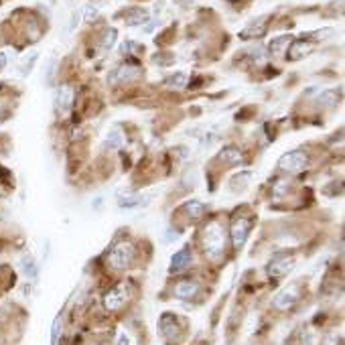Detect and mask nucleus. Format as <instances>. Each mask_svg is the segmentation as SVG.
<instances>
[{"label": "nucleus", "mask_w": 345, "mask_h": 345, "mask_svg": "<svg viewBox=\"0 0 345 345\" xmlns=\"http://www.w3.org/2000/svg\"><path fill=\"white\" fill-rule=\"evenodd\" d=\"M203 252L211 262H220L225 252V229L220 221H209L201 232Z\"/></svg>", "instance_id": "obj_1"}, {"label": "nucleus", "mask_w": 345, "mask_h": 345, "mask_svg": "<svg viewBox=\"0 0 345 345\" xmlns=\"http://www.w3.org/2000/svg\"><path fill=\"white\" fill-rule=\"evenodd\" d=\"M134 256H136V250H134V244L132 242H118L114 248L110 250V266L116 268V270H126L130 264L134 262Z\"/></svg>", "instance_id": "obj_2"}, {"label": "nucleus", "mask_w": 345, "mask_h": 345, "mask_svg": "<svg viewBox=\"0 0 345 345\" xmlns=\"http://www.w3.org/2000/svg\"><path fill=\"white\" fill-rule=\"evenodd\" d=\"M309 167V157L303 151H290L278 158V169L290 173V175H299Z\"/></svg>", "instance_id": "obj_3"}, {"label": "nucleus", "mask_w": 345, "mask_h": 345, "mask_svg": "<svg viewBox=\"0 0 345 345\" xmlns=\"http://www.w3.org/2000/svg\"><path fill=\"white\" fill-rule=\"evenodd\" d=\"M250 220L244 218V216H236L232 225H229V236H232V244H234V250L240 252L244 246H246V240H248V234H250Z\"/></svg>", "instance_id": "obj_4"}, {"label": "nucleus", "mask_w": 345, "mask_h": 345, "mask_svg": "<svg viewBox=\"0 0 345 345\" xmlns=\"http://www.w3.org/2000/svg\"><path fill=\"white\" fill-rule=\"evenodd\" d=\"M130 299V286L126 282H120L116 284L112 290L106 292V297H104V307L108 311H118L120 307H124Z\"/></svg>", "instance_id": "obj_5"}, {"label": "nucleus", "mask_w": 345, "mask_h": 345, "mask_svg": "<svg viewBox=\"0 0 345 345\" xmlns=\"http://www.w3.org/2000/svg\"><path fill=\"white\" fill-rule=\"evenodd\" d=\"M155 199V193H130V191H118V203L122 209H134V207H146Z\"/></svg>", "instance_id": "obj_6"}, {"label": "nucleus", "mask_w": 345, "mask_h": 345, "mask_svg": "<svg viewBox=\"0 0 345 345\" xmlns=\"http://www.w3.org/2000/svg\"><path fill=\"white\" fill-rule=\"evenodd\" d=\"M292 268H294V256L281 254V256H274V258L268 262L266 272H268V276H272V278H282V276H286Z\"/></svg>", "instance_id": "obj_7"}, {"label": "nucleus", "mask_w": 345, "mask_h": 345, "mask_svg": "<svg viewBox=\"0 0 345 345\" xmlns=\"http://www.w3.org/2000/svg\"><path fill=\"white\" fill-rule=\"evenodd\" d=\"M71 106H73V90L69 86H63L55 92V97H53V108H55V114L59 118H65L67 114L71 112Z\"/></svg>", "instance_id": "obj_8"}, {"label": "nucleus", "mask_w": 345, "mask_h": 345, "mask_svg": "<svg viewBox=\"0 0 345 345\" xmlns=\"http://www.w3.org/2000/svg\"><path fill=\"white\" fill-rule=\"evenodd\" d=\"M315 45H317V43L311 39L309 35H307V37H301V39H297V41H290V45H288V49H286V55H288L290 61L305 59V57L315 49Z\"/></svg>", "instance_id": "obj_9"}, {"label": "nucleus", "mask_w": 345, "mask_h": 345, "mask_svg": "<svg viewBox=\"0 0 345 345\" xmlns=\"http://www.w3.org/2000/svg\"><path fill=\"white\" fill-rule=\"evenodd\" d=\"M138 75H140L138 67H134V65H130V63H124L110 73L108 81L112 86H120V84H130V81H134Z\"/></svg>", "instance_id": "obj_10"}, {"label": "nucleus", "mask_w": 345, "mask_h": 345, "mask_svg": "<svg viewBox=\"0 0 345 345\" xmlns=\"http://www.w3.org/2000/svg\"><path fill=\"white\" fill-rule=\"evenodd\" d=\"M158 329H160L162 337L167 339V343H175V341H179L181 327H179L175 315H171V313H165V315H162V317H160V323H158Z\"/></svg>", "instance_id": "obj_11"}, {"label": "nucleus", "mask_w": 345, "mask_h": 345, "mask_svg": "<svg viewBox=\"0 0 345 345\" xmlns=\"http://www.w3.org/2000/svg\"><path fill=\"white\" fill-rule=\"evenodd\" d=\"M297 301H299V288L297 286H288V288L281 290L272 299V307L276 311H288V309L294 307V303H297Z\"/></svg>", "instance_id": "obj_12"}, {"label": "nucleus", "mask_w": 345, "mask_h": 345, "mask_svg": "<svg viewBox=\"0 0 345 345\" xmlns=\"http://www.w3.org/2000/svg\"><path fill=\"white\" fill-rule=\"evenodd\" d=\"M266 23L268 16H260V19L252 21L244 31H240V39H260L266 32Z\"/></svg>", "instance_id": "obj_13"}, {"label": "nucleus", "mask_w": 345, "mask_h": 345, "mask_svg": "<svg viewBox=\"0 0 345 345\" xmlns=\"http://www.w3.org/2000/svg\"><path fill=\"white\" fill-rule=\"evenodd\" d=\"M197 292H199V284L193 282V281H181L173 288V294L181 301H191Z\"/></svg>", "instance_id": "obj_14"}, {"label": "nucleus", "mask_w": 345, "mask_h": 345, "mask_svg": "<svg viewBox=\"0 0 345 345\" xmlns=\"http://www.w3.org/2000/svg\"><path fill=\"white\" fill-rule=\"evenodd\" d=\"M290 41H292V39H290L288 35H281V37L272 39L270 45H268V49H266V53L272 55L274 59L284 57V55H286V49H288V45H290Z\"/></svg>", "instance_id": "obj_15"}, {"label": "nucleus", "mask_w": 345, "mask_h": 345, "mask_svg": "<svg viewBox=\"0 0 345 345\" xmlns=\"http://www.w3.org/2000/svg\"><path fill=\"white\" fill-rule=\"evenodd\" d=\"M218 160L223 162V165H240L244 160V153L238 149V146H223V149L218 153Z\"/></svg>", "instance_id": "obj_16"}, {"label": "nucleus", "mask_w": 345, "mask_h": 345, "mask_svg": "<svg viewBox=\"0 0 345 345\" xmlns=\"http://www.w3.org/2000/svg\"><path fill=\"white\" fill-rule=\"evenodd\" d=\"M124 21L128 27H142L151 21V12L146 8H130L128 14L124 16Z\"/></svg>", "instance_id": "obj_17"}, {"label": "nucleus", "mask_w": 345, "mask_h": 345, "mask_svg": "<svg viewBox=\"0 0 345 345\" xmlns=\"http://www.w3.org/2000/svg\"><path fill=\"white\" fill-rule=\"evenodd\" d=\"M124 142H126V136L122 132V128H112L106 136V151L116 153L124 146Z\"/></svg>", "instance_id": "obj_18"}, {"label": "nucleus", "mask_w": 345, "mask_h": 345, "mask_svg": "<svg viewBox=\"0 0 345 345\" xmlns=\"http://www.w3.org/2000/svg\"><path fill=\"white\" fill-rule=\"evenodd\" d=\"M250 181H252V171H242V173H236L232 179H229L227 187L232 189L234 193H238V191H244V189H248Z\"/></svg>", "instance_id": "obj_19"}, {"label": "nucleus", "mask_w": 345, "mask_h": 345, "mask_svg": "<svg viewBox=\"0 0 345 345\" xmlns=\"http://www.w3.org/2000/svg\"><path fill=\"white\" fill-rule=\"evenodd\" d=\"M339 102H341V90H325L317 97V104L321 108H335Z\"/></svg>", "instance_id": "obj_20"}, {"label": "nucleus", "mask_w": 345, "mask_h": 345, "mask_svg": "<svg viewBox=\"0 0 345 345\" xmlns=\"http://www.w3.org/2000/svg\"><path fill=\"white\" fill-rule=\"evenodd\" d=\"M189 264H191V252L183 248L171 258V272H183Z\"/></svg>", "instance_id": "obj_21"}, {"label": "nucleus", "mask_w": 345, "mask_h": 345, "mask_svg": "<svg viewBox=\"0 0 345 345\" xmlns=\"http://www.w3.org/2000/svg\"><path fill=\"white\" fill-rule=\"evenodd\" d=\"M187 81H189V75L183 73V71H175L171 73L167 79H165V84L167 88H173V90H183L187 86Z\"/></svg>", "instance_id": "obj_22"}, {"label": "nucleus", "mask_w": 345, "mask_h": 345, "mask_svg": "<svg viewBox=\"0 0 345 345\" xmlns=\"http://www.w3.org/2000/svg\"><path fill=\"white\" fill-rule=\"evenodd\" d=\"M185 213L191 218V220H199L203 213H205V205L201 203V201H197V199H191V201H187L185 203Z\"/></svg>", "instance_id": "obj_23"}, {"label": "nucleus", "mask_w": 345, "mask_h": 345, "mask_svg": "<svg viewBox=\"0 0 345 345\" xmlns=\"http://www.w3.org/2000/svg\"><path fill=\"white\" fill-rule=\"evenodd\" d=\"M116 37H118V31L116 29H106L104 31V37L100 41V47L104 51H112L114 45H116Z\"/></svg>", "instance_id": "obj_24"}, {"label": "nucleus", "mask_w": 345, "mask_h": 345, "mask_svg": "<svg viewBox=\"0 0 345 345\" xmlns=\"http://www.w3.org/2000/svg\"><path fill=\"white\" fill-rule=\"evenodd\" d=\"M21 268H23L25 276H29V278H35L37 276V262H35V258L29 256V254L21 258Z\"/></svg>", "instance_id": "obj_25"}, {"label": "nucleus", "mask_w": 345, "mask_h": 345, "mask_svg": "<svg viewBox=\"0 0 345 345\" xmlns=\"http://www.w3.org/2000/svg\"><path fill=\"white\" fill-rule=\"evenodd\" d=\"M246 55L250 57V61L252 63H264V59H266V49L264 47H260V45H256V47H252L250 51H246Z\"/></svg>", "instance_id": "obj_26"}, {"label": "nucleus", "mask_w": 345, "mask_h": 345, "mask_svg": "<svg viewBox=\"0 0 345 345\" xmlns=\"http://www.w3.org/2000/svg\"><path fill=\"white\" fill-rule=\"evenodd\" d=\"M81 16H84V23H94L97 16H100V8L97 6H92V4H88V6H84V10H81Z\"/></svg>", "instance_id": "obj_27"}, {"label": "nucleus", "mask_w": 345, "mask_h": 345, "mask_svg": "<svg viewBox=\"0 0 345 345\" xmlns=\"http://www.w3.org/2000/svg\"><path fill=\"white\" fill-rule=\"evenodd\" d=\"M37 57H39V53H37V51H32L31 55H27V57L23 59V63H21V73H23V75H27V73L32 69V65H35Z\"/></svg>", "instance_id": "obj_28"}, {"label": "nucleus", "mask_w": 345, "mask_h": 345, "mask_svg": "<svg viewBox=\"0 0 345 345\" xmlns=\"http://www.w3.org/2000/svg\"><path fill=\"white\" fill-rule=\"evenodd\" d=\"M59 335H61V313L55 317V321H53V327H51V345H57V341H59Z\"/></svg>", "instance_id": "obj_29"}, {"label": "nucleus", "mask_w": 345, "mask_h": 345, "mask_svg": "<svg viewBox=\"0 0 345 345\" xmlns=\"http://www.w3.org/2000/svg\"><path fill=\"white\" fill-rule=\"evenodd\" d=\"M79 21H81V10H73V14H71V21H69V32H71V31H75V29L79 27Z\"/></svg>", "instance_id": "obj_30"}, {"label": "nucleus", "mask_w": 345, "mask_h": 345, "mask_svg": "<svg viewBox=\"0 0 345 345\" xmlns=\"http://www.w3.org/2000/svg\"><path fill=\"white\" fill-rule=\"evenodd\" d=\"M134 51H138V45H136L134 41H126V43L122 45V53H124V55H130V53H134Z\"/></svg>", "instance_id": "obj_31"}, {"label": "nucleus", "mask_w": 345, "mask_h": 345, "mask_svg": "<svg viewBox=\"0 0 345 345\" xmlns=\"http://www.w3.org/2000/svg\"><path fill=\"white\" fill-rule=\"evenodd\" d=\"M325 345H343V339H341V335H335V333H331L329 337L325 339Z\"/></svg>", "instance_id": "obj_32"}, {"label": "nucleus", "mask_w": 345, "mask_h": 345, "mask_svg": "<svg viewBox=\"0 0 345 345\" xmlns=\"http://www.w3.org/2000/svg\"><path fill=\"white\" fill-rule=\"evenodd\" d=\"M118 345H130V337H128V333H124L122 329L118 331Z\"/></svg>", "instance_id": "obj_33"}, {"label": "nucleus", "mask_w": 345, "mask_h": 345, "mask_svg": "<svg viewBox=\"0 0 345 345\" xmlns=\"http://www.w3.org/2000/svg\"><path fill=\"white\" fill-rule=\"evenodd\" d=\"M4 67H6V55L0 53V69H4Z\"/></svg>", "instance_id": "obj_34"}]
</instances>
